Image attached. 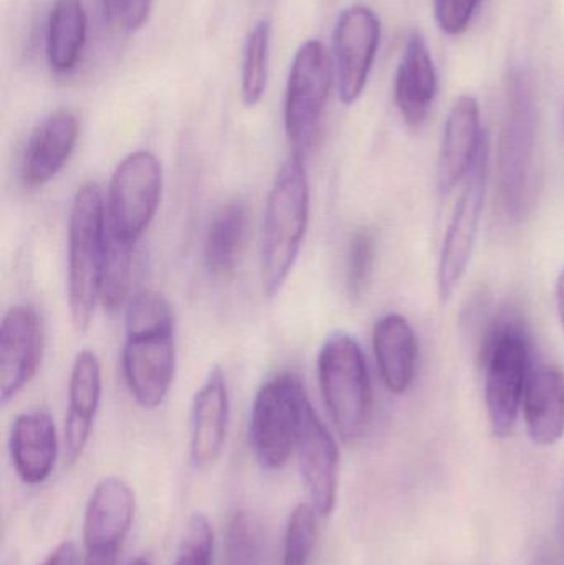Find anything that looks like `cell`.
Masks as SVG:
<instances>
[{
    "label": "cell",
    "instance_id": "cell-24",
    "mask_svg": "<svg viewBox=\"0 0 564 565\" xmlns=\"http://www.w3.org/2000/svg\"><path fill=\"white\" fill-rule=\"evenodd\" d=\"M85 7L82 0H55L46 29V58L56 73L75 68L86 42Z\"/></svg>",
    "mask_w": 564,
    "mask_h": 565
},
{
    "label": "cell",
    "instance_id": "cell-23",
    "mask_svg": "<svg viewBox=\"0 0 564 565\" xmlns=\"http://www.w3.org/2000/svg\"><path fill=\"white\" fill-rule=\"evenodd\" d=\"M247 234L248 209L245 202L234 199L222 204L205 235L204 262L212 277L225 280L234 274Z\"/></svg>",
    "mask_w": 564,
    "mask_h": 565
},
{
    "label": "cell",
    "instance_id": "cell-10",
    "mask_svg": "<svg viewBox=\"0 0 564 565\" xmlns=\"http://www.w3.org/2000/svg\"><path fill=\"white\" fill-rule=\"evenodd\" d=\"M125 332L121 362L129 394L139 407L155 411L166 401L174 381V326Z\"/></svg>",
    "mask_w": 564,
    "mask_h": 565
},
{
    "label": "cell",
    "instance_id": "cell-2",
    "mask_svg": "<svg viewBox=\"0 0 564 565\" xmlns=\"http://www.w3.org/2000/svg\"><path fill=\"white\" fill-rule=\"evenodd\" d=\"M310 218V184L304 159L291 156L275 178L265 209L260 268L264 292L274 298L290 277Z\"/></svg>",
    "mask_w": 564,
    "mask_h": 565
},
{
    "label": "cell",
    "instance_id": "cell-26",
    "mask_svg": "<svg viewBox=\"0 0 564 565\" xmlns=\"http://www.w3.org/2000/svg\"><path fill=\"white\" fill-rule=\"evenodd\" d=\"M270 42V20L264 19L255 23L245 43L244 66H242V99L247 106L258 105L267 89Z\"/></svg>",
    "mask_w": 564,
    "mask_h": 565
},
{
    "label": "cell",
    "instance_id": "cell-31",
    "mask_svg": "<svg viewBox=\"0 0 564 565\" xmlns=\"http://www.w3.org/2000/svg\"><path fill=\"white\" fill-rule=\"evenodd\" d=\"M155 0H102L109 25L119 32L131 33L148 22Z\"/></svg>",
    "mask_w": 564,
    "mask_h": 565
},
{
    "label": "cell",
    "instance_id": "cell-25",
    "mask_svg": "<svg viewBox=\"0 0 564 565\" xmlns=\"http://www.w3.org/2000/svg\"><path fill=\"white\" fill-rule=\"evenodd\" d=\"M132 250L135 244L123 241L106 227L99 301L108 312H116L128 301L131 288Z\"/></svg>",
    "mask_w": 564,
    "mask_h": 565
},
{
    "label": "cell",
    "instance_id": "cell-11",
    "mask_svg": "<svg viewBox=\"0 0 564 565\" xmlns=\"http://www.w3.org/2000/svg\"><path fill=\"white\" fill-rule=\"evenodd\" d=\"M381 22L366 6H351L343 10L333 33L334 73L338 95L344 105L360 98L370 78L377 49Z\"/></svg>",
    "mask_w": 564,
    "mask_h": 565
},
{
    "label": "cell",
    "instance_id": "cell-15",
    "mask_svg": "<svg viewBox=\"0 0 564 565\" xmlns=\"http://www.w3.org/2000/svg\"><path fill=\"white\" fill-rule=\"evenodd\" d=\"M486 141L487 135L480 125L479 102L470 95L460 96L450 108L444 126L437 164L440 194H450L466 179Z\"/></svg>",
    "mask_w": 564,
    "mask_h": 565
},
{
    "label": "cell",
    "instance_id": "cell-6",
    "mask_svg": "<svg viewBox=\"0 0 564 565\" xmlns=\"http://www.w3.org/2000/svg\"><path fill=\"white\" fill-rule=\"evenodd\" d=\"M532 367L525 331L517 319L496 326L486 349V407L497 437L512 434Z\"/></svg>",
    "mask_w": 564,
    "mask_h": 565
},
{
    "label": "cell",
    "instance_id": "cell-16",
    "mask_svg": "<svg viewBox=\"0 0 564 565\" xmlns=\"http://www.w3.org/2000/svg\"><path fill=\"white\" fill-rule=\"evenodd\" d=\"M78 139V121L73 113H53L40 122L23 151L20 181L23 188L39 189L49 184L68 162Z\"/></svg>",
    "mask_w": 564,
    "mask_h": 565
},
{
    "label": "cell",
    "instance_id": "cell-12",
    "mask_svg": "<svg viewBox=\"0 0 564 565\" xmlns=\"http://www.w3.org/2000/svg\"><path fill=\"white\" fill-rule=\"evenodd\" d=\"M43 351L42 319L30 305H15L0 326V401L9 404L39 371Z\"/></svg>",
    "mask_w": 564,
    "mask_h": 565
},
{
    "label": "cell",
    "instance_id": "cell-14",
    "mask_svg": "<svg viewBox=\"0 0 564 565\" xmlns=\"http://www.w3.org/2000/svg\"><path fill=\"white\" fill-rule=\"evenodd\" d=\"M298 465L310 503L320 516H330L337 507L340 483V451L333 435L308 402L298 430Z\"/></svg>",
    "mask_w": 564,
    "mask_h": 565
},
{
    "label": "cell",
    "instance_id": "cell-22",
    "mask_svg": "<svg viewBox=\"0 0 564 565\" xmlns=\"http://www.w3.org/2000/svg\"><path fill=\"white\" fill-rule=\"evenodd\" d=\"M373 348L387 391L401 395L416 379L419 342L413 326L397 312L383 316L374 326Z\"/></svg>",
    "mask_w": 564,
    "mask_h": 565
},
{
    "label": "cell",
    "instance_id": "cell-9",
    "mask_svg": "<svg viewBox=\"0 0 564 565\" xmlns=\"http://www.w3.org/2000/svg\"><path fill=\"white\" fill-rule=\"evenodd\" d=\"M489 181V139L483 142L469 174L464 179L462 192L447 227L437 267V289L440 301L453 298L466 277L479 237Z\"/></svg>",
    "mask_w": 564,
    "mask_h": 565
},
{
    "label": "cell",
    "instance_id": "cell-35",
    "mask_svg": "<svg viewBox=\"0 0 564 565\" xmlns=\"http://www.w3.org/2000/svg\"><path fill=\"white\" fill-rule=\"evenodd\" d=\"M129 565H151V563H149L148 557H136Z\"/></svg>",
    "mask_w": 564,
    "mask_h": 565
},
{
    "label": "cell",
    "instance_id": "cell-1",
    "mask_svg": "<svg viewBox=\"0 0 564 565\" xmlns=\"http://www.w3.org/2000/svg\"><path fill=\"white\" fill-rule=\"evenodd\" d=\"M536 102L525 70L507 76L502 131L497 151V179L503 212L510 221L529 217L536 195Z\"/></svg>",
    "mask_w": 564,
    "mask_h": 565
},
{
    "label": "cell",
    "instance_id": "cell-21",
    "mask_svg": "<svg viewBox=\"0 0 564 565\" xmlns=\"http://www.w3.org/2000/svg\"><path fill=\"white\" fill-rule=\"evenodd\" d=\"M437 93V73L429 46L423 33L413 32L407 39L400 68H397L394 96L401 116L407 125H423L433 108Z\"/></svg>",
    "mask_w": 564,
    "mask_h": 565
},
{
    "label": "cell",
    "instance_id": "cell-27",
    "mask_svg": "<svg viewBox=\"0 0 564 565\" xmlns=\"http://www.w3.org/2000/svg\"><path fill=\"white\" fill-rule=\"evenodd\" d=\"M320 514L311 503H301L291 511L285 531L284 565H310L317 546Z\"/></svg>",
    "mask_w": 564,
    "mask_h": 565
},
{
    "label": "cell",
    "instance_id": "cell-19",
    "mask_svg": "<svg viewBox=\"0 0 564 565\" xmlns=\"http://www.w3.org/2000/svg\"><path fill=\"white\" fill-rule=\"evenodd\" d=\"M10 458L23 483L36 487L49 480L58 455L52 417L43 411L20 414L10 430Z\"/></svg>",
    "mask_w": 564,
    "mask_h": 565
},
{
    "label": "cell",
    "instance_id": "cell-18",
    "mask_svg": "<svg viewBox=\"0 0 564 565\" xmlns=\"http://www.w3.org/2000/svg\"><path fill=\"white\" fill-rule=\"evenodd\" d=\"M228 414L227 381L222 369L214 367L202 382L192 404L191 458L195 467H209L221 457L227 438Z\"/></svg>",
    "mask_w": 564,
    "mask_h": 565
},
{
    "label": "cell",
    "instance_id": "cell-7",
    "mask_svg": "<svg viewBox=\"0 0 564 565\" xmlns=\"http://www.w3.org/2000/svg\"><path fill=\"white\" fill-rule=\"evenodd\" d=\"M331 83L327 49L320 40H308L295 55L285 98V131L298 158L304 159L317 141Z\"/></svg>",
    "mask_w": 564,
    "mask_h": 565
},
{
    "label": "cell",
    "instance_id": "cell-28",
    "mask_svg": "<svg viewBox=\"0 0 564 565\" xmlns=\"http://www.w3.org/2000/svg\"><path fill=\"white\" fill-rule=\"evenodd\" d=\"M224 565H264L260 527L248 513L235 514L227 527Z\"/></svg>",
    "mask_w": 564,
    "mask_h": 565
},
{
    "label": "cell",
    "instance_id": "cell-30",
    "mask_svg": "<svg viewBox=\"0 0 564 565\" xmlns=\"http://www.w3.org/2000/svg\"><path fill=\"white\" fill-rule=\"evenodd\" d=\"M214 531L202 513L189 520L174 565H212Z\"/></svg>",
    "mask_w": 564,
    "mask_h": 565
},
{
    "label": "cell",
    "instance_id": "cell-4",
    "mask_svg": "<svg viewBox=\"0 0 564 565\" xmlns=\"http://www.w3.org/2000/svg\"><path fill=\"white\" fill-rule=\"evenodd\" d=\"M106 209L95 182L76 191L68 221V306L76 331L88 329L99 301Z\"/></svg>",
    "mask_w": 564,
    "mask_h": 565
},
{
    "label": "cell",
    "instance_id": "cell-5",
    "mask_svg": "<svg viewBox=\"0 0 564 565\" xmlns=\"http://www.w3.org/2000/svg\"><path fill=\"white\" fill-rule=\"evenodd\" d=\"M307 392L298 375L281 372L268 379L252 407L248 437L255 458L265 470H280L297 447Z\"/></svg>",
    "mask_w": 564,
    "mask_h": 565
},
{
    "label": "cell",
    "instance_id": "cell-17",
    "mask_svg": "<svg viewBox=\"0 0 564 565\" xmlns=\"http://www.w3.org/2000/svg\"><path fill=\"white\" fill-rule=\"evenodd\" d=\"M102 364L98 355L83 349L73 361L65 420V458L70 465L82 457L102 402Z\"/></svg>",
    "mask_w": 564,
    "mask_h": 565
},
{
    "label": "cell",
    "instance_id": "cell-33",
    "mask_svg": "<svg viewBox=\"0 0 564 565\" xmlns=\"http://www.w3.org/2000/svg\"><path fill=\"white\" fill-rule=\"evenodd\" d=\"M40 565H79V554L72 541H63Z\"/></svg>",
    "mask_w": 564,
    "mask_h": 565
},
{
    "label": "cell",
    "instance_id": "cell-13",
    "mask_svg": "<svg viewBox=\"0 0 564 565\" xmlns=\"http://www.w3.org/2000/svg\"><path fill=\"white\" fill-rule=\"evenodd\" d=\"M135 518L131 488L109 477L93 488L83 520L86 559L118 561L123 541Z\"/></svg>",
    "mask_w": 564,
    "mask_h": 565
},
{
    "label": "cell",
    "instance_id": "cell-20",
    "mask_svg": "<svg viewBox=\"0 0 564 565\" xmlns=\"http://www.w3.org/2000/svg\"><path fill=\"white\" fill-rule=\"evenodd\" d=\"M523 417L530 438L550 447L564 435V372L555 364L532 367L523 395Z\"/></svg>",
    "mask_w": 564,
    "mask_h": 565
},
{
    "label": "cell",
    "instance_id": "cell-29",
    "mask_svg": "<svg viewBox=\"0 0 564 565\" xmlns=\"http://www.w3.org/2000/svg\"><path fill=\"white\" fill-rule=\"evenodd\" d=\"M376 244L368 231L354 232L348 247L347 291L351 299H360L370 286L373 275Z\"/></svg>",
    "mask_w": 564,
    "mask_h": 565
},
{
    "label": "cell",
    "instance_id": "cell-32",
    "mask_svg": "<svg viewBox=\"0 0 564 565\" xmlns=\"http://www.w3.org/2000/svg\"><path fill=\"white\" fill-rule=\"evenodd\" d=\"M480 0H434L437 23L449 35H460L469 29Z\"/></svg>",
    "mask_w": 564,
    "mask_h": 565
},
{
    "label": "cell",
    "instance_id": "cell-34",
    "mask_svg": "<svg viewBox=\"0 0 564 565\" xmlns=\"http://www.w3.org/2000/svg\"><path fill=\"white\" fill-rule=\"evenodd\" d=\"M556 305H558L560 319L564 328V270L560 274L556 282Z\"/></svg>",
    "mask_w": 564,
    "mask_h": 565
},
{
    "label": "cell",
    "instance_id": "cell-8",
    "mask_svg": "<svg viewBox=\"0 0 564 565\" xmlns=\"http://www.w3.org/2000/svg\"><path fill=\"white\" fill-rule=\"evenodd\" d=\"M164 174L155 154L148 151L126 156L109 184L106 199V227L123 241L136 242L142 237L161 202Z\"/></svg>",
    "mask_w": 564,
    "mask_h": 565
},
{
    "label": "cell",
    "instance_id": "cell-3",
    "mask_svg": "<svg viewBox=\"0 0 564 565\" xmlns=\"http://www.w3.org/2000/svg\"><path fill=\"white\" fill-rule=\"evenodd\" d=\"M318 379L341 440H360L373 414V388L363 349L353 335L334 331L324 339L318 354Z\"/></svg>",
    "mask_w": 564,
    "mask_h": 565
}]
</instances>
